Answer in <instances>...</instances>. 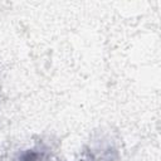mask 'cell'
Segmentation results:
<instances>
[{
  "label": "cell",
  "instance_id": "1",
  "mask_svg": "<svg viewBox=\"0 0 161 161\" xmlns=\"http://www.w3.org/2000/svg\"><path fill=\"white\" fill-rule=\"evenodd\" d=\"M44 151L40 148H31L21 153L19 161H43L44 160Z\"/></svg>",
  "mask_w": 161,
  "mask_h": 161
}]
</instances>
